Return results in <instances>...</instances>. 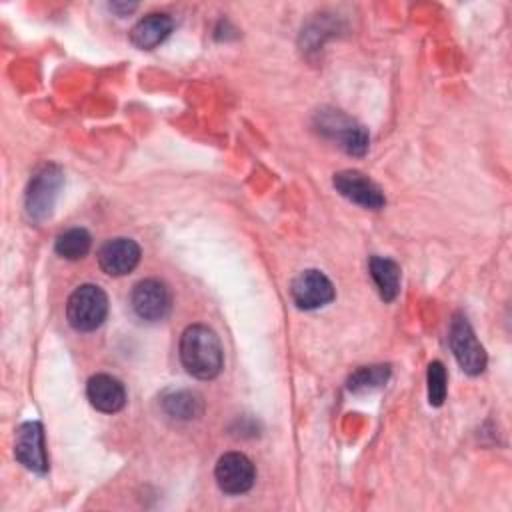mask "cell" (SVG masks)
Segmentation results:
<instances>
[{
    "label": "cell",
    "instance_id": "cell-1",
    "mask_svg": "<svg viewBox=\"0 0 512 512\" xmlns=\"http://www.w3.org/2000/svg\"><path fill=\"white\" fill-rule=\"evenodd\" d=\"M180 362L194 378H216L224 364V352L216 332L206 324L188 326L180 336Z\"/></svg>",
    "mask_w": 512,
    "mask_h": 512
},
{
    "label": "cell",
    "instance_id": "cell-2",
    "mask_svg": "<svg viewBox=\"0 0 512 512\" xmlns=\"http://www.w3.org/2000/svg\"><path fill=\"white\" fill-rule=\"evenodd\" d=\"M108 316V296L96 284L78 286L66 302V318L78 332H92Z\"/></svg>",
    "mask_w": 512,
    "mask_h": 512
},
{
    "label": "cell",
    "instance_id": "cell-3",
    "mask_svg": "<svg viewBox=\"0 0 512 512\" xmlns=\"http://www.w3.org/2000/svg\"><path fill=\"white\" fill-rule=\"evenodd\" d=\"M448 342L452 348V354L456 358V362L460 364V368L470 374V376H478L484 372L486 368V352L482 348V344L478 342L468 318L464 314H454L452 322H450V332H448Z\"/></svg>",
    "mask_w": 512,
    "mask_h": 512
},
{
    "label": "cell",
    "instance_id": "cell-4",
    "mask_svg": "<svg viewBox=\"0 0 512 512\" xmlns=\"http://www.w3.org/2000/svg\"><path fill=\"white\" fill-rule=\"evenodd\" d=\"M64 184V174L56 164H44L30 180L26 190V212L32 220L42 222L54 210V202Z\"/></svg>",
    "mask_w": 512,
    "mask_h": 512
},
{
    "label": "cell",
    "instance_id": "cell-5",
    "mask_svg": "<svg viewBox=\"0 0 512 512\" xmlns=\"http://www.w3.org/2000/svg\"><path fill=\"white\" fill-rule=\"evenodd\" d=\"M318 130L336 140L338 146L350 156H364L368 150L370 136L366 128L340 110L318 112Z\"/></svg>",
    "mask_w": 512,
    "mask_h": 512
},
{
    "label": "cell",
    "instance_id": "cell-6",
    "mask_svg": "<svg viewBox=\"0 0 512 512\" xmlns=\"http://www.w3.org/2000/svg\"><path fill=\"white\" fill-rule=\"evenodd\" d=\"M134 314L144 322H160L170 314L172 294L170 288L158 278L140 280L130 294Z\"/></svg>",
    "mask_w": 512,
    "mask_h": 512
},
{
    "label": "cell",
    "instance_id": "cell-7",
    "mask_svg": "<svg viewBox=\"0 0 512 512\" xmlns=\"http://www.w3.org/2000/svg\"><path fill=\"white\" fill-rule=\"evenodd\" d=\"M292 300L302 310H316L330 304L336 296L332 280L320 270H304L290 284Z\"/></svg>",
    "mask_w": 512,
    "mask_h": 512
},
{
    "label": "cell",
    "instance_id": "cell-8",
    "mask_svg": "<svg viewBox=\"0 0 512 512\" xmlns=\"http://www.w3.org/2000/svg\"><path fill=\"white\" fill-rule=\"evenodd\" d=\"M216 484L226 494H244L252 488L256 480V470L252 460L242 452H226L218 458L214 468Z\"/></svg>",
    "mask_w": 512,
    "mask_h": 512
},
{
    "label": "cell",
    "instance_id": "cell-9",
    "mask_svg": "<svg viewBox=\"0 0 512 512\" xmlns=\"http://www.w3.org/2000/svg\"><path fill=\"white\" fill-rule=\"evenodd\" d=\"M14 456L24 468L36 474H44L48 470L44 428L38 420H30L18 426L14 438Z\"/></svg>",
    "mask_w": 512,
    "mask_h": 512
},
{
    "label": "cell",
    "instance_id": "cell-10",
    "mask_svg": "<svg viewBox=\"0 0 512 512\" xmlns=\"http://www.w3.org/2000/svg\"><path fill=\"white\" fill-rule=\"evenodd\" d=\"M334 188L350 202L368 208V210H380L386 204V198L376 182H372L366 174L360 170H342L334 174L332 180Z\"/></svg>",
    "mask_w": 512,
    "mask_h": 512
},
{
    "label": "cell",
    "instance_id": "cell-11",
    "mask_svg": "<svg viewBox=\"0 0 512 512\" xmlns=\"http://www.w3.org/2000/svg\"><path fill=\"white\" fill-rule=\"evenodd\" d=\"M140 246L132 238L106 240L98 250V264L108 276H124L140 262Z\"/></svg>",
    "mask_w": 512,
    "mask_h": 512
},
{
    "label": "cell",
    "instance_id": "cell-12",
    "mask_svg": "<svg viewBox=\"0 0 512 512\" xmlns=\"http://www.w3.org/2000/svg\"><path fill=\"white\" fill-rule=\"evenodd\" d=\"M86 396L90 404L104 414H114L126 404L124 384L110 374L90 376L86 382Z\"/></svg>",
    "mask_w": 512,
    "mask_h": 512
},
{
    "label": "cell",
    "instance_id": "cell-13",
    "mask_svg": "<svg viewBox=\"0 0 512 512\" xmlns=\"http://www.w3.org/2000/svg\"><path fill=\"white\" fill-rule=\"evenodd\" d=\"M174 28V22L164 12H152L140 18L130 30V42L140 50H152L162 44Z\"/></svg>",
    "mask_w": 512,
    "mask_h": 512
},
{
    "label": "cell",
    "instance_id": "cell-14",
    "mask_svg": "<svg viewBox=\"0 0 512 512\" xmlns=\"http://www.w3.org/2000/svg\"><path fill=\"white\" fill-rule=\"evenodd\" d=\"M370 276L384 302H392L400 292V266L384 256H372L368 262Z\"/></svg>",
    "mask_w": 512,
    "mask_h": 512
},
{
    "label": "cell",
    "instance_id": "cell-15",
    "mask_svg": "<svg viewBox=\"0 0 512 512\" xmlns=\"http://www.w3.org/2000/svg\"><path fill=\"white\" fill-rule=\"evenodd\" d=\"M162 406L166 414L178 420H192L204 412V400L198 392L192 390H172L164 394Z\"/></svg>",
    "mask_w": 512,
    "mask_h": 512
},
{
    "label": "cell",
    "instance_id": "cell-16",
    "mask_svg": "<svg viewBox=\"0 0 512 512\" xmlns=\"http://www.w3.org/2000/svg\"><path fill=\"white\" fill-rule=\"evenodd\" d=\"M90 246H92V236L88 234L86 228H68L54 242L56 254L66 260L84 258L90 252Z\"/></svg>",
    "mask_w": 512,
    "mask_h": 512
},
{
    "label": "cell",
    "instance_id": "cell-17",
    "mask_svg": "<svg viewBox=\"0 0 512 512\" xmlns=\"http://www.w3.org/2000/svg\"><path fill=\"white\" fill-rule=\"evenodd\" d=\"M390 376V366L388 364H378V366H362L356 372L350 374L348 378V390L350 392H370L374 388H380L386 384Z\"/></svg>",
    "mask_w": 512,
    "mask_h": 512
},
{
    "label": "cell",
    "instance_id": "cell-18",
    "mask_svg": "<svg viewBox=\"0 0 512 512\" xmlns=\"http://www.w3.org/2000/svg\"><path fill=\"white\" fill-rule=\"evenodd\" d=\"M446 398V368L442 362L434 360L428 366V402L440 406Z\"/></svg>",
    "mask_w": 512,
    "mask_h": 512
},
{
    "label": "cell",
    "instance_id": "cell-19",
    "mask_svg": "<svg viewBox=\"0 0 512 512\" xmlns=\"http://www.w3.org/2000/svg\"><path fill=\"white\" fill-rule=\"evenodd\" d=\"M136 8H138V4H126V2H112V4H110V10L118 12L120 16H126V12L130 14V12L136 10Z\"/></svg>",
    "mask_w": 512,
    "mask_h": 512
}]
</instances>
